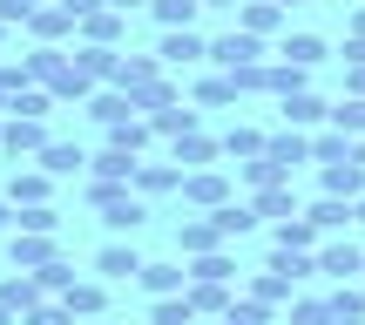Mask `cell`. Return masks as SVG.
I'll return each instance as SVG.
<instances>
[{
    "label": "cell",
    "mask_w": 365,
    "mask_h": 325,
    "mask_svg": "<svg viewBox=\"0 0 365 325\" xmlns=\"http://www.w3.org/2000/svg\"><path fill=\"white\" fill-rule=\"evenodd\" d=\"M359 312H365V291H359V285L331 291V319H359Z\"/></svg>",
    "instance_id": "47"
},
{
    "label": "cell",
    "mask_w": 365,
    "mask_h": 325,
    "mask_svg": "<svg viewBox=\"0 0 365 325\" xmlns=\"http://www.w3.org/2000/svg\"><path fill=\"white\" fill-rule=\"evenodd\" d=\"M190 278H203V285H237V258L230 251H203V258L190 264Z\"/></svg>",
    "instance_id": "24"
},
{
    "label": "cell",
    "mask_w": 365,
    "mask_h": 325,
    "mask_svg": "<svg viewBox=\"0 0 365 325\" xmlns=\"http://www.w3.org/2000/svg\"><path fill=\"white\" fill-rule=\"evenodd\" d=\"M156 54H163V68H182V61H203V54H210V41L196 34V27H163Z\"/></svg>",
    "instance_id": "5"
},
{
    "label": "cell",
    "mask_w": 365,
    "mask_h": 325,
    "mask_svg": "<svg viewBox=\"0 0 365 325\" xmlns=\"http://www.w3.org/2000/svg\"><path fill=\"white\" fill-rule=\"evenodd\" d=\"M210 217H217V231H223V237H244L250 224H257V210H250V204H237V196H230V204H223V210H210Z\"/></svg>",
    "instance_id": "37"
},
{
    "label": "cell",
    "mask_w": 365,
    "mask_h": 325,
    "mask_svg": "<svg viewBox=\"0 0 365 325\" xmlns=\"http://www.w3.org/2000/svg\"><path fill=\"white\" fill-rule=\"evenodd\" d=\"M21 325H75V312H68V305H34Z\"/></svg>",
    "instance_id": "48"
},
{
    "label": "cell",
    "mask_w": 365,
    "mask_h": 325,
    "mask_svg": "<svg viewBox=\"0 0 365 325\" xmlns=\"http://www.w3.org/2000/svg\"><path fill=\"white\" fill-rule=\"evenodd\" d=\"M190 319H196L190 291H182V299H156V305H149V325H190Z\"/></svg>",
    "instance_id": "40"
},
{
    "label": "cell",
    "mask_w": 365,
    "mask_h": 325,
    "mask_svg": "<svg viewBox=\"0 0 365 325\" xmlns=\"http://www.w3.org/2000/svg\"><path fill=\"white\" fill-rule=\"evenodd\" d=\"M352 210H359V224H365V196H359V204H352Z\"/></svg>",
    "instance_id": "60"
},
{
    "label": "cell",
    "mask_w": 365,
    "mask_h": 325,
    "mask_svg": "<svg viewBox=\"0 0 365 325\" xmlns=\"http://www.w3.org/2000/svg\"><path fill=\"white\" fill-rule=\"evenodd\" d=\"M359 163H365V136H359Z\"/></svg>",
    "instance_id": "61"
},
{
    "label": "cell",
    "mask_w": 365,
    "mask_h": 325,
    "mask_svg": "<svg viewBox=\"0 0 365 325\" xmlns=\"http://www.w3.org/2000/svg\"><path fill=\"white\" fill-rule=\"evenodd\" d=\"M264 319H271V312H264V305H250V299H244V305H230V312H223L217 325H264Z\"/></svg>",
    "instance_id": "49"
},
{
    "label": "cell",
    "mask_w": 365,
    "mask_h": 325,
    "mask_svg": "<svg viewBox=\"0 0 365 325\" xmlns=\"http://www.w3.org/2000/svg\"><path fill=\"white\" fill-rule=\"evenodd\" d=\"M0 149H7V156H41V149H48V129H41L34 116H7L0 122Z\"/></svg>",
    "instance_id": "4"
},
{
    "label": "cell",
    "mask_w": 365,
    "mask_h": 325,
    "mask_svg": "<svg viewBox=\"0 0 365 325\" xmlns=\"http://www.w3.org/2000/svg\"><path fill=\"white\" fill-rule=\"evenodd\" d=\"M190 305H196V312H217V319H223L237 299H230V285H203V278H190Z\"/></svg>",
    "instance_id": "34"
},
{
    "label": "cell",
    "mask_w": 365,
    "mask_h": 325,
    "mask_svg": "<svg viewBox=\"0 0 365 325\" xmlns=\"http://www.w3.org/2000/svg\"><path fill=\"white\" fill-rule=\"evenodd\" d=\"M325 196H345V204H359L365 196V163H325Z\"/></svg>",
    "instance_id": "10"
},
{
    "label": "cell",
    "mask_w": 365,
    "mask_h": 325,
    "mask_svg": "<svg viewBox=\"0 0 365 325\" xmlns=\"http://www.w3.org/2000/svg\"><path fill=\"white\" fill-rule=\"evenodd\" d=\"M277 61L318 68V61H325V41H318V34H284V48H277Z\"/></svg>",
    "instance_id": "30"
},
{
    "label": "cell",
    "mask_w": 365,
    "mask_h": 325,
    "mask_svg": "<svg viewBox=\"0 0 365 325\" xmlns=\"http://www.w3.org/2000/svg\"><path fill=\"white\" fill-rule=\"evenodd\" d=\"M331 129H345V136H365V95H345V102L331 109Z\"/></svg>",
    "instance_id": "42"
},
{
    "label": "cell",
    "mask_w": 365,
    "mask_h": 325,
    "mask_svg": "<svg viewBox=\"0 0 365 325\" xmlns=\"http://www.w3.org/2000/svg\"><path fill=\"white\" fill-rule=\"evenodd\" d=\"M264 156L291 176L298 163H312V136H304V129H284V136H271V143H264Z\"/></svg>",
    "instance_id": "8"
},
{
    "label": "cell",
    "mask_w": 365,
    "mask_h": 325,
    "mask_svg": "<svg viewBox=\"0 0 365 325\" xmlns=\"http://www.w3.org/2000/svg\"><path fill=\"white\" fill-rule=\"evenodd\" d=\"M27 27H34L41 41H61L68 27H81V21H75V14L61 7V0H48V7H34V14H27Z\"/></svg>",
    "instance_id": "19"
},
{
    "label": "cell",
    "mask_w": 365,
    "mask_h": 325,
    "mask_svg": "<svg viewBox=\"0 0 365 325\" xmlns=\"http://www.w3.org/2000/svg\"><path fill=\"white\" fill-rule=\"evenodd\" d=\"M244 291H250V305H264V312H271V305H277V299H291V285H284V278H277V271H271V264H264V271H257V278H250V285H244Z\"/></svg>",
    "instance_id": "33"
},
{
    "label": "cell",
    "mask_w": 365,
    "mask_h": 325,
    "mask_svg": "<svg viewBox=\"0 0 365 325\" xmlns=\"http://www.w3.org/2000/svg\"><path fill=\"white\" fill-rule=\"evenodd\" d=\"M41 291H48V285H41V278H7V285H0V305H7V312H34V305H41Z\"/></svg>",
    "instance_id": "26"
},
{
    "label": "cell",
    "mask_w": 365,
    "mask_h": 325,
    "mask_svg": "<svg viewBox=\"0 0 365 325\" xmlns=\"http://www.w3.org/2000/svg\"><path fill=\"white\" fill-rule=\"evenodd\" d=\"M108 81H115L122 95H135V109H143V95L163 81V54H129V61H115V75H108Z\"/></svg>",
    "instance_id": "3"
},
{
    "label": "cell",
    "mask_w": 365,
    "mask_h": 325,
    "mask_svg": "<svg viewBox=\"0 0 365 325\" xmlns=\"http://www.w3.org/2000/svg\"><path fill=\"white\" fill-rule=\"evenodd\" d=\"M149 14H156L163 27H190L196 14H203V0H149Z\"/></svg>",
    "instance_id": "38"
},
{
    "label": "cell",
    "mask_w": 365,
    "mask_h": 325,
    "mask_svg": "<svg viewBox=\"0 0 365 325\" xmlns=\"http://www.w3.org/2000/svg\"><path fill=\"white\" fill-rule=\"evenodd\" d=\"M149 129H156V136H170V143H176V136H196V109H182V102H163L156 116H149Z\"/></svg>",
    "instance_id": "23"
},
{
    "label": "cell",
    "mask_w": 365,
    "mask_h": 325,
    "mask_svg": "<svg viewBox=\"0 0 365 325\" xmlns=\"http://www.w3.org/2000/svg\"><path fill=\"white\" fill-rule=\"evenodd\" d=\"M277 7H284V14H291V7H304V0H277Z\"/></svg>",
    "instance_id": "58"
},
{
    "label": "cell",
    "mask_w": 365,
    "mask_h": 325,
    "mask_svg": "<svg viewBox=\"0 0 365 325\" xmlns=\"http://www.w3.org/2000/svg\"><path fill=\"white\" fill-rule=\"evenodd\" d=\"M61 305L75 319H102V285H95V278H75V285L61 291Z\"/></svg>",
    "instance_id": "25"
},
{
    "label": "cell",
    "mask_w": 365,
    "mask_h": 325,
    "mask_svg": "<svg viewBox=\"0 0 365 325\" xmlns=\"http://www.w3.org/2000/svg\"><path fill=\"white\" fill-rule=\"evenodd\" d=\"M318 278H365L359 244H318Z\"/></svg>",
    "instance_id": "6"
},
{
    "label": "cell",
    "mask_w": 365,
    "mask_h": 325,
    "mask_svg": "<svg viewBox=\"0 0 365 325\" xmlns=\"http://www.w3.org/2000/svg\"><path fill=\"white\" fill-rule=\"evenodd\" d=\"M95 325H115V319H95Z\"/></svg>",
    "instance_id": "62"
},
{
    "label": "cell",
    "mask_w": 365,
    "mask_h": 325,
    "mask_svg": "<svg viewBox=\"0 0 365 325\" xmlns=\"http://www.w3.org/2000/svg\"><path fill=\"white\" fill-rule=\"evenodd\" d=\"M7 224H21V217H14V210H7V204H0V231H7Z\"/></svg>",
    "instance_id": "55"
},
{
    "label": "cell",
    "mask_w": 365,
    "mask_h": 325,
    "mask_svg": "<svg viewBox=\"0 0 365 325\" xmlns=\"http://www.w3.org/2000/svg\"><path fill=\"white\" fill-rule=\"evenodd\" d=\"M88 204L102 210V224H108V231H135V224L149 217V210H143V196H135L129 183H95V190H88Z\"/></svg>",
    "instance_id": "1"
},
{
    "label": "cell",
    "mask_w": 365,
    "mask_h": 325,
    "mask_svg": "<svg viewBox=\"0 0 365 325\" xmlns=\"http://www.w3.org/2000/svg\"><path fill=\"white\" fill-rule=\"evenodd\" d=\"M345 89H352V95H365V61H352V75H345Z\"/></svg>",
    "instance_id": "52"
},
{
    "label": "cell",
    "mask_w": 365,
    "mask_h": 325,
    "mask_svg": "<svg viewBox=\"0 0 365 325\" xmlns=\"http://www.w3.org/2000/svg\"><path fill=\"white\" fill-rule=\"evenodd\" d=\"M237 14H244V34H271V27L277 21H284V7H277V0H244V7H237Z\"/></svg>",
    "instance_id": "29"
},
{
    "label": "cell",
    "mask_w": 365,
    "mask_h": 325,
    "mask_svg": "<svg viewBox=\"0 0 365 325\" xmlns=\"http://www.w3.org/2000/svg\"><path fill=\"white\" fill-rule=\"evenodd\" d=\"M223 156V143H210L203 129L196 136H176V163H190V169H203V163H217Z\"/></svg>",
    "instance_id": "32"
},
{
    "label": "cell",
    "mask_w": 365,
    "mask_h": 325,
    "mask_svg": "<svg viewBox=\"0 0 365 325\" xmlns=\"http://www.w3.org/2000/svg\"><path fill=\"white\" fill-rule=\"evenodd\" d=\"M122 21H129V14H115V7H95L88 21H81L88 48H115V41H122Z\"/></svg>",
    "instance_id": "17"
},
{
    "label": "cell",
    "mask_w": 365,
    "mask_h": 325,
    "mask_svg": "<svg viewBox=\"0 0 365 325\" xmlns=\"http://www.w3.org/2000/svg\"><path fill=\"white\" fill-rule=\"evenodd\" d=\"M102 7H115V14H135V7H149V0H102Z\"/></svg>",
    "instance_id": "53"
},
{
    "label": "cell",
    "mask_w": 365,
    "mask_h": 325,
    "mask_svg": "<svg viewBox=\"0 0 365 325\" xmlns=\"http://www.w3.org/2000/svg\"><path fill=\"white\" fill-rule=\"evenodd\" d=\"M88 116L95 122H102V129H122V122H135V116H143V109H135V95H88Z\"/></svg>",
    "instance_id": "12"
},
{
    "label": "cell",
    "mask_w": 365,
    "mask_h": 325,
    "mask_svg": "<svg viewBox=\"0 0 365 325\" xmlns=\"http://www.w3.org/2000/svg\"><path fill=\"white\" fill-rule=\"evenodd\" d=\"M182 196L203 204V210H223V204H230V183H223L217 169H196V176H182Z\"/></svg>",
    "instance_id": "11"
},
{
    "label": "cell",
    "mask_w": 365,
    "mask_h": 325,
    "mask_svg": "<svg viewBox=\"0 0 365 325\" xmlns=\"http://www.w3.org/2000/svg\"><path fill=\"white\" fill-rule=\"evenodd\" d=\"M41 169H48V176H75V169L81 163H88V156H81V143H48V149H41V156H34Z\"/></svg>",
    "instance_id": "27"
},
{
    "label": "cell",
    "mask_w": 365,
    "mask_h": 325,
    "mask_svg": "<svg viewBox=\"0 0 365 325\" xmlns=\"http://www.w3.org/2000/svg\"><path fill=\"white\" fill-rule=\"evenodd\" d=\"M0 325H14V312H7V305H0Z\"/></svg>",
    "instance_id": "59"
},
{
    "label": "cell",
    "mask_w": 365,
    "mask_h": 325,
    "mask_svg": "<svg viewBox=\"0 0 365 325\" xmlns=\"http://www.w3.org/2000/svg\"><path fill=\"white\" fill-rule=\"evenodd\" d=\"M163 190H182V163H143L135 169V196H163Z\"/></svg>",
    "instance_id": "16"
},
{
    "label": "cell",
    "mask_w": 365,
    "mask_h": 325,
    "mask_svg": "<svg viewBox=\"0 0 365 325\" xmlns=\"http://www.w3.org/2000/svg\"><path fill=\"white\" fill-rule=\"evenodd\" d=\"M203 7H244V0H203Z\"/></svg>",
    "instance_id": "56"
},
{
    "label": "cell",
    "mask_w": 365,
    "mask_h": 325,
    "mask_svg": "<svg viewBox=\"0 0 365 325\" xmlns=\"http://www.w3.org/2000/svg\"><path fill=\"white\" fill-rule=\"evenodd\" d=\"M264 143H271V136H264V129H230V136H223V156H264Z\"/></svg>",
    "instance_id": "41"
},
{
    "label": "cell",
    "mask_w": 365,
    "mask_h": 325,
    "mask_svg": "<svg viewBox=\"0 0 365 325\" xmlns=\"http://www.w3.org/2000/svg\"><path fill=\"white\" fill-rule=\"evenodd\" d=\"M54 224H61V217H54L48 204H34V210H21V231H34V237H54Z\"/></svg>",
    "instance_id": "46"
},
{
    "label": "cell",
    "mask_w": 365,
    "mask_h": 325,
    "mask_svg": "<svg viewBox=\"0 0 365 325\" xmlns=\"http://www.w3.org/2000/svg\"><path fill=\"white\" fill-rule=\"evenodd\" d=\"M359 156V136H345V129H318L312 136V163L325 169V163H352Z\"/></svg>",
    "instance_id": "13"
},
{
    "label": "cell",
    "mask_w": 365,
    "mask_h": 325,
    "mask_svg": "<svg viewBox=\"0 0 365 325\" xmlns=\"http://www.w3.org/2000/svg\"><path fill=\"white\" fill-rule=\"evenodd\" d=\"M95 271L102 278H143V258H135L129 244H102L95 251Z\"/></svg>",
    "instance_id": "20"
},
{
    "label": "cell",
    "mask_w": 365,
    "mask_h": 325,
    "mask_svg": "<svg viewBox=\"0 0 365 325\" xmlns=\"http://www.w3.org/2000/svg\"><path fill=\"white\" fill-rule=\"evenodd\" d=\"M61 7H68V14H75V21H88V14H95V7H102V0H61Z\"/></svg>",
    "instance_id": "51"
},
{
    "label": "cell",
    "mask_w": 365,
    "mask_h": 325,
    "mask_svg": "<svg viewBox=\"0 0 365 325\" xmlns=\"http://www.w3.org/2000/svg\"><path fill=\"white\" fill-rule=\"evenodd\" d=\"M237 95H244V89H237V75H210V81H196V102H203V109H223V102H237Z\"/></svg>",
    "instance_id": "39"
},
{
    "label": "cell",
    "mask_w": 365,
    "mask_h": 325,
    "mask_svg": "<svg viewBox=\"0 0 365 325\" xmlns=\"http://www.w3.org/2000/svg\"><path fill=\"white\" fill-rule=\"evenodd\" d=\"M14 204H48V169H14Z\"/></svg>",
    "instance_id": "35"
},
{
    "label": "cell",
    "mask_w": 365,
    "mask_h": 325,
    "mask_svg": "<svg viewBox=\"0 0 365 325\" xmlns=\"http://www.w3.org/2000/svg\"><path fill=\"white\" fill-rule=\"evenodd\" d=\"M352 34H359V41H365V7H359V14H352Z\"/></svg>",
    "instance_id": "54"
},
{
    "label": "cell",
    "mask_w": 365,
    "mask_h": 325,
    "mask_svg": "<svg viewBox=\"0 0 365 325\" xmlns=\"http://www.w3.org/2000/svg\"><path fill=\"white\" fill-rule=\"evenodd\" d=\"M271 271L284 278V285H304V278H318V251H271Z\"/></svg>",
    "instance_id": "15"
},
{
    "label": "cell",
    "mask_w": 365,
    "mask_h": 325,
    "mask_svg": "<svg viewBox=\"0 0 365 325\" xmlns=\"http://www.w3.org/2000/svg\"><path fill=\"white\" fill-rule=\"evenodd\" d=\"M250 210H257V217H277V224H284V217H298V204H291V190H284V183H277V190H257V196H250Z\"/></svg>",
    "instance_id": "36"
},
{
    "label": "cell",
    "mask_w": 365,
    "mask_h": 325,
    "mask_svg": "<svg viewBox=\"0 0 365 325\" xmlns=\"http://www.w3.org/2000/svg\"><path fill=\"white\" fill-rule=\"evenodd\" d=\"M203 251H223L217 217H190V224H182V258H203Z\"/></svg>",
    "instance_id": "18"
},
{
    "label": "cell",
    "mask_w": 365,
    "mask_h": 325,
    "mask_svg": "<svg viewBox=\"0 0 365 325\" xmlns=\"http://www.w3.org/2000/svg\"><path fill=\"white\" fill-rule=\"evenodd\" d=\"M304 217H312V224H318V231H345V224H352V217H359V210H352V204H345V196H318V204H312V210H304Z\"/></svg>",
    "instance_id": "28"
},
{
    "label": "cell",
    "mask_w": 365,
    "mask_h": 325,
    "mask_svg": "<svg viewBox=\"0 0 365 325\" xmlns=\"http://www.w3.org/2000/svg\"><path fill=\"white\" fill-rule=\"evenodd\" d=\"M48 264H61L54 237H34V231H21V237H14V271H48Z\"/></svg>",
    "instance_id": "7"
},
{
    "label": "cell",
    "mask_w": 365,
    "mask_h": 325,
    "mask_svg": "<svg viewBox=\"0 0 365 325\" xmlns=\"http://www.w3.org/2000/svg\"><path fill=\"white\" fill-rule=\"evenodd\" d=\"M318 237H325V231H318L312 217H284V224H277V244H284V251H318Z\"/></svg>",
    "instance_id": "31"
},
{
    "label": "cell",
    "mask_w": 365,
    "mask_h": 325,
    "mask_svg": "<svg viewBox=\"0 0 365 325\" xmlns=\"http://www.w3.org/2000/svg\"><path fill=\"white\" fill-rule=\"evenodd\" d=\"M210 61H217L223 75H244V68H257V61H264V41H257V34H244V27H230V34L210 41Z\"/></svg>",
    "instance_id": "2"
},
{
    "label": "cell",
    "mask_w": 365,
    "mask_h": 325,
    "mask_svg": "<svg viewBox=\"0 0 365 325\" xmlns=\"http://www.w3.org/2000/svg\"><path fill=\"white\" fill-rule=\"evenodd\" d=\"M244 183H250V190H277V183H284V169H277L271 156H250V163H244Z\"/></svg>",
    "instance_id": "43"
},
{
    "label": "cell",
    "mask_w": 365,
    "mask_h": 325,
    "mask_svg": "<svg viewBox=\"0 0 365 325\" xmlns=\"http://www.w3.org/2000/svg\"><path fill=\"white\" fill-rule=\"evenodd\" d=\"M88 169H95V183H135V169H143V163H135V149H115V143H108L102 156H88Z\"/></svg>",
    "instance_id": "9"
},
{
    "label": "cell",
    "mask_w": 365,
    "mask_h": 325,
    "mask_svg": "<svg viewBox=\"0 0 365 325\" xmlns=\"http://www.w3.org/2000/svg\"><path fill=\"white\" fill-rule=\"evenodd\" d=\"M61 75H68L61 48H34V54H27V61H21V81H48V89H54V81H61Z\"/></svg>",
    "instance_id": "22"
},
{
    "label": "cell",
    "mask_w": 365,
    "mask_h": 325,
    "mask_svg": "<svg viewBox=\"0 0 365 325\" xmlns=\"http://www.w3.org/2000/svg\"><path fill=\"white\" fill-rule=\"evenodd\" d=\"M331 325H365V312H359V319H331Z\"/></svg>",
    "instance_id": "57"
},
{
    "label": "cell",
    "mask_w": 365,
    "mask_h": 325,
    "mask_svg": "<svg viewBox=\"0 0 365 325\" xmlns=\"http://www.w3.org/2000/svg\"><path fill=\"white\" fill-rule=\"evenodd\" d=\"M291 325H331V299H291Z\"/></svg>",
    "instance_id": "44"
},
{
    "label": "cell",
    "mask_w": 365,
    "mask_h": 325,
    "mask_svg": "<svg viewBox=\"0 0 365 325\" xmlns=\"http://www.w3.org/2000/svg\"><path fill=\"white\" fill-rule=\"evenodd\" d=\"M277 109H284V129H318V122L331 116V109L318 102L312 89H304V95H284V102H277Z\"/></svg>",
    "instance_id": "14"
},
{
    "label": "cell",
    "mask_w": 365,
    "mask_h": 325,
    "mask_svg": "<svg viewBox=\"0 0 365 325\" xmlns=\"http://www.w3.org/2000/svg\"><path fill=\"white\" fill-rule=\"evenodd\" d=\"M143 291L176 299V291H190V271H182V264H143Z\"/></svg>",
    "instance_id": "21"
},
{
    "label": "cell",
    "mask_w": 365,
    "mask_h": 325,
    "mask_svg": "<svg viewBox=\"0 0 365 325\" xmlns=\"http://www.w3.org/2000/svg\"><path fill=\"white\" fill-rule=\"evenodd\" d=\"M0 34H7V21H0Z\"/></svg>",
    "instance_id": "63"
},
{
    "label": "cell",
    "mask_w": 365,
    "mask_h": 325,
    "mask_svg": "<svg viewBox=\"0 0 365 325\" xmlns=\"http://www.w3.org/2000/svg\"><path fill=\"white\" fill-rule=\"evenodd\" d=\"M34 7H48V0H0V21H27Z\"/></svg>",
    "instance_id": "50"
},
{
    "label": "cell",
    "mask_w": 365,
    "mask_h": 325,
    "mask_svg": "<svg viewBox=\"0 0 365 325\" xmlns=\"http://www.w3.org/2000/svg\"><path fill=\"white\" fill-rule=\"evenodd\" d=\"M7 116H34L41 122V116H48V95H41V89H14L7 95Z\"/></svg>",
    "instance_id": "45"
}]
</instances>
